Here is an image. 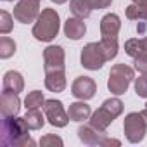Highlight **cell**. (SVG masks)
Returning a JSON list of instances; mask_svg holds the SVG:
<instances>
[{"mask_svg": "<svg viewBox=\"0 0 147 147\" xmlns=\"http://www.w3.org/2000/svg\"><path fill=\"white\" fill-rule=\"evenodd\" d=\"M0 142L5 147H24L35 145V140L30 137V126L23 118L18 116H4L2 119V131H0Z\"/></svg>", "mask_w": 147, "mask_h": 147, "instance_id": "1", "label": "cell"}, {"mask_svg": "<svg viewBox=\"0 0 147 147\" xmlns=\"http://www.w3.org/2000/svg\"><path fill=\"white\" fill-rule=\"evenodd\" d=\"M121 28V19L118 14L111 12L100 19V45L107 61L118 55V33Z\"/></svg>", "mask_w": 147, "mask_h": 147, "instance_id": "2", "label": "cell"}, {"mask_svg": "<svg viewBox=\"0 0 147 147\" xmlns=\"http://www.w3.org/2000/svg\"><path fill=\"white\" fill-rule=\"evenodd\" d=\"M59 30H61V18L57 11L47 7V9H42L38 19L33 24L31 33L38 42H52L59 35Z\"/></svg>", "mask_w": 147, "mask_h": 147, "instance_id": "3", "label": "cell"}, {"mask_svg": "<svg viewBox=\"0 0 147 147\" xmlns=\"http://www.w3.org/2000/svg\"><path fill=\"white\" fill-rule=\"evenodd\" d=\"M123 107H125V106H123V102H121L118 97L104 100L102 106H100L95 113H92V116H90V125H92L94 128L100 130V131H106L107 126L123 113Z\"/></svg>", "mask_w": 147, "mask_h": 147, "instance_id": "4", "label": "cell"}, {"mask_svg": "<svg viewBox=\"0 0 147 147\" xmlns=\"http://www.w3.org/2000/svg\"><path fill=\"white\" fill-rule=\"evenodd\" d=\"M135 80V73L130 66L126 64H114L109 71V78H107V88L114 95H123L130 83Z\"/></svg>", "mask_w": 147, "mask_h": 147, "instance_id": "5", "label": "cell"}, {"mask_svg": "<svg viewBox=\"0 0 147 147\" xmlns=\"http://www.w3.org/2000/svg\"><path fill=\"white\" fill-rule=\"evenodd\" d=\"M123 131L130 144H138L144 140L147 133V118L144 113H130L125 116L123 121Z\"/></svg>", "mask_w": 147, "mask_h": 147, "instance_id": "6", "label": "cell"}, {"mask_svg": "<svg viewBox=\"0 0 147 147\" xmlns=\"http://www.w3.org/2000/svg\"><path fill=\"white\" fill-rule=\"evenodd\" d=\"M80 61H82V66L85 69H88V71L100 69L106 64V61H107V57H106V54L102 50L100 42H90V43H87L82 49Z\"/></svg>", "mask_w": 147, "mask_h": 147, "instance_id": "7", "label": "cell"}, {"mask_svg": "<svg viewBox=\"0 0 147 147\" xmlns=\"http://www.w3.org/2000/svg\"><path fill=\"white\" fill-rule=\"evenodd\" d=\"M40 2L38 0H19V2L14 5V19L18 23H23V24H30V23H35L40 16Z\"/></svg>", "mask_w": 147, "mask_h": 147, "instance_id": "8", "label": "cell"}, {"mask_svg": "<svg viewBox=\"0 0 147 147\" xmlns=\"http://www.w3.org/2000/svg\"><path fill=\"white\" fill-rule=\"evenodd\" d=\"M43 113L47 116V121L55 128H64L69 123V114L64 111V106H62L61 100H55V99L45 100Z\"/></svg>", "mask_w": 147, "mask_h": 147, "instance_id": "9", "label": "cell"}, {"mask_svg": "<svg viewBox=\"0 0 147 147\" xmlns=\"http://www.w3.org/2000/svg\"><path fill=\"white\" fill-rule=\"evenodd\" d=\"M66 54L61 45H49L43 50V67L45 73L49 71H64L66 69Z\"/></svg>", "mask_w": 147, "mask_h": 147, "instance_id": "10", "label": "cell"}, {"mask_svg": "<svg viewBox=\"0 0 147 147\" xmlns=\"http://www.w3.org/2000/svg\"><path fill=\"white\" fill-rule=\"evenodd\" d=\"M97 92V83L90 76H78L71 83V94L78 100H90Z\"/></svg>", "mask_w": 147, "mask_h": 147, "instance_id": "11", "label": "cell"}, {"mask_svg": "<svg viewBox=\"0 0 147 147\" xmlns=\"http://www.w3.org/2000/svg\"><path fill=\"white\" fill-rule=\"evenodd\" d=\"M78 137L85 145H102L106 140V131H100L88 123L78 128Z\"/></svg>", "mask_w": 147, "mask_h": 147, "instance_id": "12", "label": "cell"}, {"mask_svg": "<svg viewBox=\"0 0 147 147\" xmlns=\"http://www.w3.org/2000/svg\"><path fill=\"white\" fill-rule=\"evenodd\" d=\"M19 109H21V100H19L18 94H11V92L2 90V97H0V111H2V116H18Z\"/></svg>", "mask_w": 147, "mask_h": 147, "instance_id": "13", "label": "cell"}, {"mask_svg": "<svg viewBox=\"0 0 147 147\" xmlns=\"http://www.w3.org/2000/svg\"><path fill=\"white\" fill-rule=\"evenodd\" d=\"M85 33H87V26H85V23H83V19L82 18H67L66 19V23H64V35L69 38V40H80V38H83L85 36Z\"/></svg>", "mask_w": 147, "mask_h": 147, "instance_id": "14", "label": "cell"}, {"mask_svg": "<svg viewBox=\"0 0 147 147\" xmlns=\"http://www.w3.org/2000/svg\"><path fill=\"white\" fill-rule=\"evenodd\" d=\"M24 88V78L21 73L18 71H7L4 75V82H2V90L4 92H11V94H21Z\"/></svg>", "mask_w": 147, "mask_h": 147, "instance_id": "15", "label": "cell"}, {"mask_svg": "<svg viewBox=\"0 0 147 147\" xmlns=\"http://www.w3.org/2000/svg\"><path fill=\"white\" fill-rule=\"evenodd\" d=\"M67 82H66V73L64 71H49L45 73V88L54 92V94H61L64 92Z\"/></svg>", "mask_w": 147, "mask_h": 147, "instance_id": "16", "label": "cell"}, {"mask_svg": "<svg viewBox=\"0 0 147 147\" xmlns=\"http://www.w3.org/2000/svg\"><path fill=\"white\" fill-rule=\"evenodd\" d=\"M67 114H69V119L71 121L82 123V121H85V119H88L92 116V109H90V106L85 100H78V102L69 104Z\"/></svg>", "mask_w": 147, "mask_h": 147, "instance_id": "17", "label": "cell"}, {"mask_svg": "<svg viewBox=\"0 0 147 147\" xmlns=\"http://www.w3.org/2000/svg\"><path fill=\"white\" fill-rule=\"evenodd\" d=\"M24 119L30 126V130H42L43 125H45V119L47 116L42 114L40 107L38 109H26V114H24Z\"/></svg>", "mask_w": 147, "mask_h": 147, "instance_id": "18", "label": "cell"}, {"mask_svg": "<svg viewBox=\"0 0 147 147\" xmlns=\"http://www.w3.org/2000/svg\"><path fill=\"white\" fill-rule=\"evenodd\" d=\"M69 9H71L73 16L82 18V19H87L92 14V9L88 7V4L85 2V0H71V2H69Z\"/></svg>", "mask_w": 147, "mask_h": 147, "instance_id": "19", "label": "cell"}, {"mask_svg": "<svg viewBox=\"0 0 147 147\" xmlns=\"http://www.w3.org/2000/svg\"><path fill=\"white\" fill-rule=\"evenodd\" d=\"M43 104H45V97H43V92H40V90L30 92L24 99L26 109H38V107H43Z\"/></svg>", "mask_w": 147, "mask_h": 147, "instance_id": "20", "label": "cell"}, {"mask_svg": "<svg viewBox=\"0 0 147 147\" xmlns=\"http://www.w3.org/2000/svg\"><path fill=\"white\" fill-rule=\"evenodd\" d=\"M16 54V42L11 36H2L0 38V57L9 59Z\"/></svg>", "mask_w": 147, "mask_h": 147, "instance_id": "21", "label": "cell"}, {"mask_svg": "<svg viewBox=\"0 0 147 147\" xmlns=\"http://www.w3.org/2000/svg\"><path fill=\"white\" fill-rule=\"evenodd\" d=\"M126 18L130 21H145L147 23V7H138L135 4L126 7Z\"/></svg>", "mask_w": 147, "mask_h": 147, "instance_id": "22", "label": "cell"}, {"mask_svg": "<svg viewBox=\"0 0 147 147\" xmlns=\"http://www.w3.org/2000/svg\"><path fill=\"white\" fill-rule=\"evenodd\" d=\"M14 28V16H11L7 11L0 12V33L2 35H9Z\"/></svg>", "mask_w": 147, "mask_h": 147, "instance_id": "23", "label": "cell"}, {"mask_svg": "<svg viewBox=\"0 0 147 147\" xmlns=\"http://www.w3.org/2000/svg\"><path fill=\"white\" fill-rule=\"evenodd\" d=\"M125 52L130 55V57H137V55H140L142 52H140V45H138V38H130V40H126L125 42Z\"/></svg>", "mask_w": 147, "mask_h": 147, "instance_id": "24", "label": "cell"}, {"mask_svg": "<svg viewBox=\"0 0 147 147\" xmlns=\"http://www.w3.org/2000/svg\"><path fill=\"white\" fill-rule=\"evenodd\" d=\"M135 92L138 97L147 99V75H142L138 78H135Z\"/></svg>", "mask_w": 147, "mask_h": 147, "instance_id": "25", "label": "cell"}, {"mask_svg": "<svg viewBox=\"0 0 147 147\" xmlns=\"http://www.w3.org/2000/svg\"><path fill=\"white\" fill-rule=\"evenodd\" d=\"M40 145H42V147H50V145H64V140H62L59 135L49 133V135H43V137L40 138Z\"/></svg>", "mask_w": 147, "mask_h": 147, "instance_id": "26", "label": "cell"}, {"mask_svg": "<svg viewBox=\"0 0 147 147\" xmlns=\"http://www.w3.org/2000/svg\"><path fill=\"white\" fill-rule=\"evenodd\" d=\"M133 64H135V69L142 75H147V54H140L133 59Z\"/></svg>", "mask_w": 147, "mask_h": 147, "instance_id": "27", "label": "cell"}, {"mask_svg": "<svg viewBox=\"0 0 147 147\" xmlns=\"http://www.w3.org/2000/svg\"><path fill=\"white\" fill-rule=\"evenodd\" d=\"M85 2L88 4V7L92 11H99V9H107L111 4H113V0H85Z\"/></svg>", "mask_w": 147, "mask_h": 147, "instance_id": "28", "label": "cell"}, {"mask_svg": "<svg viewBox=\"0 0 147 147\" xmlns=\"http://www.w3.org/2000/svg\"><path fill=\"white\" fill-rule=\"evenodd\" d=\"M138 45H140V52H142V54H147V36L140 38V40H138Z\"/></svg>", "mask_w": 147, "mask_h": 147, "instance_id": "29", "label": "cell"}, {"mask_svg": "<svg viewBox=\"0 0 147 147\" xmlns=\"http://www.w3.org/2000/svg\"><path fill=\"white\" fill-rule=\"evenodd\" d=\"M131 4H135L138 7H147V0H131Z\"/></svg>", "mask_w": 147, "mask_h": 147, "instance_id": "30", "label": "cell"}, {"mask_svg": "<svg viewBox=\"0 0 147 147\" xmlns=\"http://www.w3.org/2000/svg\"><path fill=\"white\" fill-rule=\"evenodd\" d=\"M50 2H54V4H57V5H61V4H66L67 0H50Z\"/></svg>", "mask_w": 147, "mask_h": 147, "instance_id": "31", "label": "cell"}, {"mask_svg": "<svg viewBox=\"0 0 147 147\" xmlns=\"http://www.w3.org/2000/svg\"><path fill=\"white\" fill-rule=\"evenodd\" d=\"M142 113H144V116H145V118H147V104H145V109H144V111H142Z\"/></svg>", "mask_w": 147, "mask_h": 147, "instance_id": "32", "label": "cell"}, {"mask_svg": "<svg viewBox=\"0 0 147 147\" xmlns=\"http://www.w3.org/2000/svg\"><path fill=\"white\" fill-rule=\"evenodd\" d=\"M4 2H14V0H4Z\"/></svg>", "mask_w": 147, "mask_h": 147, "instance_id": "33", "label": "cell"}, {"mask_svg": "<svg viewBox=\"0 0 147 147\" xmlns=\"http://www.w3.org/2000/svg\"><path fill=\"white\" fill-rule=\"evenodd\" d=\"M38 2H40V0H38Z\"/></svg>", "mask_w": 147, "mask_h": 147, "instance_id": "34", "label": "cell"}]
</instances>
